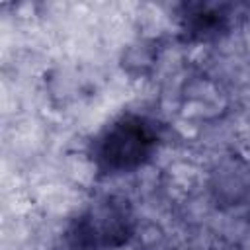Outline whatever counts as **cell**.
<instances>
[{
	"mask_svg": "<svg viewBox=\"0 0 250 250\" xmlns=\"http://www.w3.org/2000/svg\"><path fill=\"white\" fill-rule=\"evenodd\" d=\"M178 18L188 41H211L229 29V14L215 4H184Z\"/></svg>",
	"mask_w": 250,
	"mask_h": 250,
	"instance_id": "3",
	"label": "cell"
},
{
	"mask_svg": "<svg viewBox=\"0 0 250 250\" xmlns=\"http://www.w3.org/2000/svg\"><path fill=\"white\" fill-rule=\"evenodd\" d=\"M162 141L160 125L148 115L125 111L105 123L90 143V158L104 176L145 166Z\"/></svg>",
	"mask_w": 250,
	"mask_h": 250,
	"instance_id": "1",
	"label": "cell"
},
{
	"mask_svg": "<svg viewBox=\"0 0 250 250\" xmlns=\"http://www.w3.org/2000/svg\"><path fill=\"white\" fill-rule=\"evenodd\" d=\"M135 215L125 197L105 195L84 207L66 227L64 242L70 250H113L129 242Z\"/></svg>",
	"mask_w": 250,
	"mask_h": 250,
	"instance_id": "2",
	"label": "cell"
}]
</instances>
